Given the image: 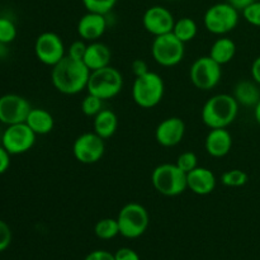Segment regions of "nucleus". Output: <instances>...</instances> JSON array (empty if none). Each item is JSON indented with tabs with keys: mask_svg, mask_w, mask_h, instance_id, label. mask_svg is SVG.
<instances>
[{
	"mask_svg": "<svg viewBox=\"0 0 260 260\" xmlns=\"http://www.w3.org/2000/svg\"><path fill=\"white\" fill-rule=\"evenodd\" d=\"M116 256V260H140L139 255L135 250L129 248H122L114 254Z\"/></svg>",
	"mask_w": 260,
	"mask_h": 260,
	"instance_id": "f704fd0d",
	"label": "nucleus"
},
{
	"mask_svg": "<svg viewBox=\"0 0 260 260\" xmlns=\"http://www.w3.org/2000/svg\"><path fill=\"white\" fill-rule=\"evenodd\" d=\"M205 147L210 156L216 159L223 157L231 151L233 136L226 128H213L206 137Z\"/></svg>",
	"mask_w": 260,
	"mask_h": 260,
	"instance_id": "a211bd4d",
	"label": "nucleus"
},
{
	"mask_svg": "<svg viewBox=\"0 0 260 260\" xmlns=\"http://www.w3.org/2000/svg\"><path fill=\"white\" fill-rule=\"evenodd\" d=\"M236 53V45L231 38L221 37L212 43L210 50V57L213 58L221 66L230 62Z\"/></svg>",
	"mask_w": 260,
	"mask_h": 260,
	"instance_id": "5701e85b",
	"label": "nucleus"
},
{
	"mask_svg": "<svg viewBox=\"0 0 260 260\" xmlns=\"http://www.w3.org/2000/svg\"><path fill=\"white\" fill-rule=\"evenodd\" d=\"M86 47H88V45L84 42V40L75 41V42H73L70 45L66 55L70 56L71 58H75V60L83 61L84 56H85V52H86Z\"/></svg>",
	"mask_w": 260,
	"mask_h": 260,
	"instance_id": "2f4dec72",
	"label": "nucleus"
},
{
	"mask_svg": "<svg viewBox=\"0 0 260 260\" xmlns=\"http://www.w3.org/2000/svg\"><path fill=\"white\" fill-rule=\"evenodd\" d=\"M243 17L249 24L260 27V2H254L243 10Z\"/></svg>",
	"mask_w": 260,
	"mask_h": 260,
	"instance_id": "7c9ffc66",
	"label": "nucleus"
},
{
	"mask_svg": "<svg viewBox=\"0 0 260 260\" xmlns=\"http://www.w3.org/2000/svg\"><path fill=\"white\" fill-rule=\"evenodd\" d=\"M164 91L165 85L161 76L154 71H149L145 75L135 78L132 85V98L141 108H154L162 101Z\"/></svg>",
	"mask_w": 260,
	"mask_h": 260,
	"instance_id": "20e7f679",
	"label": "nucleus"
},
{
	"mask_svg": "<svg viewBox=\"0 0 260 260\" xmlns=\"http://www.w3.org/2000/svg\"><path fill=\"white\" fill-rule=\"evenodd\" d=\"M251 78L258 85H260V56L255 58L251 63Z\"/></svg>",
	"mask_w": 260,
	"mask_h": 260,
	"instance_id": "4c0bfd02",
	"label": "nucleus"
},
{
	"mask_svg": "<svg viewBox=\"0 0 260 260\" xmlns=\"http://www.w3.org/2000/svg\"><path fill=\"white\" fill-rule=\"evenodd\" d=\"M12 243V230L5 221L0 220V253Z\"/></svg>",
	"mask_w": 260,
	"mask_h": 260,
	"instance_id": "473e14b6",
	"label": "nucleus"
},
{
	"mask_svg": "<svg viewBox=\"0 0 260 260\" xmlns=\"http://www.w3.org/2000/svg\"><path fill=\"white\" fill-rule=\"evenodd\" d=\"M175 164H177V167L180 170H183L187 174V173L192 172L193 169H196L198 167V157L194 152L184 151L177 157Z\"/></svg>",
	"mask_w": 260,
	"mask_h": 260,
	"instance_id": "c756f323",
	"label": "nucleus"
},
{
	"mask_svg": "<svg viewBox=\"0 0 260 260\" xmlns=\"http://www.w3.org/2000/svg\"><path fill=\"white\" fill-rule=\"evenodd\" d=\"M80 107L81 112H83L86 117H93L94 118V117L103 109V99L88 93V95L81 101Z\"/></svg>",
	"mask_w": 260,
	"mask_h": 260,
	"instance_id": "cd10ccee",
	"label": "nucleus"
},
{
	"mask_svg": "<svg viewBox=\"0 0 260 260\" xmlns=\"http://www.w3.org/2000/svg\"><path fill=\"white\" fill-rule=\"evenodd\" d=\"M112 58L111 48L103 42L94 41L90 42L86 47L85 56H84L83 62L88 66L90 71L98 70V69L109 66Z\"/></svg>",
	"mask_w": 260,
	"mask_h": 260,
	"instance_id": "6ab92c4d",
	"label": "nucleus"
},
{
	"mask_svg": "<svg viewBox=\"0 0 260 260\" xmlns=\"http://www.w3.org/2000/svg\"><path fill=\"white\" fill-rule=\"evenodd\" d=\"M168 2H178V0H168Z\"/></svg>",
	"mask_w": 260,
	"mask_h": 260,
	"instance_id": "79ce46f5",
	"label": "nucleus"
},
{
	"mask_svg": "<svg viewBox=\"0 0 260 260\" xmlns=\"http://www.w3.org/2000/svg\"><path fill=\"white\" fill-rule=\"evenodd\" d=\"M30 103L18 94H5L0 96V122L7 126L23 123L29 114Z\"/></svg>",
	"mask_w": 260,
	"mask_h": 260,
	"instance_id": "ddd939ff",
	"label": "nucleus"
},
{
	"mask_svg": "<svg viewBox=\"0 0 260 260\" xmlns=\"http://www.w3.org/2000/svg\"><path fill=\"white\" fill-rule=\"evenodd\" d=\"M37 135L25 122L10 124L2 137V145L10 155H20L29 151L36 144Z\"/></svg>",
	"mask_w": 260,
	"mask_h": 260,
	"instance_id": "9d476101",
	"label": "nucleus"
},
{
	"mask_svg": "<svg viewBox=\"0 0 260 260\" xmlns=\"http://www.w3.org/2000/svg\"><path fill=\"white\" fill-rule=\"evenodd\" d=\"M174 24V15L169 9L161 7V5L150 7L149 9L145 10L144 15H142V25L154 37L172 33Z\"/></svg>",
	"mask_w": 260,
	"mask_h": 260,
	"instance_id": "4468645a",
	"label": "nucleus"
},
{
	"mask_svg": "<svg viewBox=\"0 0 260 260\" xmlns=\"http://www.w3.org/2000/svg\"><path fill=\"white\" fill-rule=\"evenodd\" d=\"M203 23L210 33L223 36L235 29L239 24V10L228 2L217 3L206 10Z\"/></svg>",
	"mask_w": 260,
	"mask_h": 260,
	"instance_id": "423d86ee",
	"label": "nucleus"
},
{
	"mask_svg": "<svg viewBox=\"0 0 260 260\" xmlns=\"http://www.w3.org/2000/svg\"><path fill=\"white\" fill-rule=\"evenodd\" d=\"M131 69H132V73H134L135 78L137 76H142L145 75L146 73H149V66H147L146 61L141 60V58H136V60L132 61L131 63Z\"/></svg>",
	"mask_w": 260,
	"mask_h": 260,
	"instance_id": "72a5a7b5",
	"label": "nucleus"
},
{
	"mask_svg": "<svg viewBox=\"0 0 260 260\" xmlns=\"http://www.w3.org/2000/svg\"><path fill=\"white\" fill-rule=\"evenodd\" d=\"M107 29L106 15L88 12L79 19L78 35L84 41L94 42L104 35Z\"/></svg>",
	"mask_w": 260,
	"mask_h": 260,
	"instance_id": "dca6fc26",
	"label": "nucleus"
},
{
	"mask_svg": "<svg viewBox=\"0 0 260 260\" xmlns=\"http://www.w3.org/2000/svg\"><path fill=\"white\" fill-rule=\"evenodd\" d=\"M90 70L83 61L71 58L66 55L51 70L53 88L65 95H75L85 90Z\"/></svg>",
	"mask_w": 260,
	"mask_h": 260,
	"instance_id": "f257e3e1",
	"label": "nucleus"
},
{
	"mask_svg": "<svg viewBox=\"0 0 260 260\" xmlns=\"http://www.w3.org/2000/svg\"><path fill=\"white\" fill-rule=\"evenodd\" d=\"M81 2L86 12L106 15L116 7L118 0H81Z\"/></svg>",
	"mask_w": 260,
	"mask_h": 260,
	"instance_id": "bb28decb",
	"label": "nucleus"
},
{
	"mask_svg": "<svg viewBox=\"0 0 260 260\" xmlns=\"http://www.w3.org/2000/svg\"><path fill=\"white\" fill-rule=\"evenodd\" d=\"M198 27L197 23L189 17H183L180 19L175 20L174 28H173V35L178 38V40L182 41L183 43L190 42L192 40H194L196 36H197Z\"/></svg>",
	"mask_w": 260,
	"mask_h": 260,
	"instance_id": "b1692460",
	"label": "nucleus"
},
{
	"mask_svg": "<svg viewBox=\"0 0 260 260\" xmlns=\"http://www.w3.org/2000/svg\"><path fill=\"white\" fill-rule=\"evenodd\" d=\"M10 167V154L4 149V146H0V175L4 174Z\"/></svg>",
	"mask_w": 260,
	"mask_h": 260,
	"instance_id": "c9c22d12",
	"label": "nucleus"
},
{
	"mask_svg": "<svg viewBox=\"0 0 260 260\" xmlns=\"http://www.w3.org/2000/svg\"><path fill=\"white\" fill-rule=\"evenodd\" d=\"M151 183L155 189L165 197H177L188 189L187 174L177 164H160L152 170Z\"/></svg>",
	"mask_w": 260,
	"mask_h": 260,
	"instance_id": "7ed1b4c3",
	"label": "nucleus"
},
{
	"mask_svg": "<svg viewBox=\"0 0 260 260\" xmlns=\"http://www.w3.org/2000/svg\"><path fill=\"white\" fill-rule=\"evenodd\" d=\"M184 45L173 33L157 36L151 43L152 58L164 68L177 66L184 58Z\"/></svg>",
	"mask_w": 260,
	"mask_h": 260,
	"instance_id": "6e6552de",
	"label": "nucleus"
},
{
	"mask_svg": "<svg viewBox=\"0 0 260 260\" xmlns=\"http://www.w3.org/2000/svg\"><path fill=\"white\" fill-rule=\"evenodd\" d=\"M254 117H255L256 123L260 126V101H259V103L254 107Z\"/></svg>",
	"mask_w": 260,
	"mask_h": 260,
	"instance_id": "a19ab883",
	"label": "nucleus"
},
{
	"mask_svg": "<svg viewBox=\"0 0 260 260\" xmlns=\"http://www.w3.org/2000/svg\"><path fill=\"white\" fill-rule=\"evenodd\" d=\"M256 2V0H228L229 4L233 5L235 9H238L239 12H243L248 5H250L251 3Z\"/></svg>",
	"mask_w": 260,
	"mask_h": 260,
	"instance_id": "58836bf2",
	"label": "nucleus"
},
{
	"mask_svg": "<svg viewBox=\"0 0 260 260\" xmlns=\"http://www.w3.org/2000/svg\"><path fill=\"white\" fill-rule=\"evenodd\" d=\"M25 123L30 127L36 135L50 134L55 126V119L52 114L43 108H32L27 117Z\"/></svg>",
	"mask_w": 260,
	"mask_h": 260,
	"instance_id": "412c9836",
	"label": "nucleus"
},
{
	"mask_svg": "<svg viewBox=\"0 0 260 260\" xmlns=\"http://www.w3.org/2000/svg\"><path fill=\"white\" fill-rule=\"evenodd\" d=\"M104 151H106L104 140L95 132L81 134L73 145L74 157L81 164H95L103 157Z\"/></svg>",
	"mask_w": 260,
	"mask_h": 260,
	"instance_id": "f8f14e48",
	"label": "nucleus"
},
{
	"mask_svg": "<svg viewBox=\"0 0 260 260\" xmlns=\"http://www.w3.org/2000/svg\"><path fill=\"white\" fill-rule=\"evenodd\" d=\"M185 134V123L179 117H168L157 124L155 140L162 147H173L180 144Z\"/></svg>",
	"mask_w": 260,
	"mask_h": 260,
	"instance_id": "2eb2a0df",
	"label": "nucleus"
},
{
	"mask_svg": "<svg viewBox=\"0 0 260 260\" xmlns=\"http://www.w3.org/2000/svg\"><path fill=\"white\" fill-rule=\"evenodd\" d=\"M85 260H116V256L106 250H95L91 251Z\"/></svg>",
	"mask_w": 260,
	"mask_h": 260,
	"instance_id": "e433bc0d",
	"label": "nucleus"
},
{
	"mask_svg": "<svg viewBox=\"0 0 260 260\" xmlns=\"http://www.w3.org/2000/svg\"><path fill=\"white\" fill-rule=\"evenodd\" d=\"M215 174L207 168L197 167L192 172L187 173V187L197 196H207L216 188Z\"/></svg>",
	"mask_w": 260,
	"mask_h": 260,
	"instance_id": "f3484780",
	"label": "nucleus"
},
{
	"mask_svg": "<svg viewBox=\"0 0 260 260\" xmlns=\"http://www.w3.org/2000/svg\"><path fill=\"white\" fill-rule=\"evenodd\" d=\"M35 53L40 62L53 68L66 56L62 38L53 32L41 33L35 42Z\"/></svg>",
	"mask_w": 260,
	"mask_h": 260,
	"instance_id": "9b49d317",
	"label": "nucleus"
},
{
	"mask_svg": "<svg viewBox=\"0 0 260 260\" xmlns=\"http://www.w3.org/2000/svg\"><path fill=\"white\" fill-rule=\"evenodd\" d=\"M119 234L127 239H136L141 236L149 226V213L146 208L136 202L124 205L117 217Z\"/></svg>",
	"mask_w": 260,
	"mask_h": 260,
	"instance_id": "0eeeda50",
	"label": "nucleus"
},
{
	"mask_svg": "<svg viewBox=\"0 0 260 260\" xmlns=\"http://www.w3.org/2000/svg\"><path fill=\"white\" fill-rule=\"evenodd\" d=\"M93 128L94 132L103 140L111 139L118 128V117L111 109H102L94 117Z\"/></svg>",
	"mask_w": 260,
	"mask_h": 260,
	"instance_id": "aec40b11",
	"label": "nucleus"
},
{
	"mask_svg": "<svg viewBox=\"0 0 260 260\" xmlns=\"http://www.w3.org/2000/svg\"><path fill=\"white\" fill-rule=\"evenodd\" d=\"M123 88V76L113 66L90 71L86 90L89 94L107 101L118 95Z\"/></svg>",
	"mask_w": 260,
	"mask_h": 260,
	"instance_id": "39448f33",
	"label": "nucleus"
},
{
	"mask_svg": "<svg viewBox=\"0 0 260 260\" xmlns=\"http://www.w3.org/2000/svg\"><path fill=\"white\" fill-rule=\"evenodd\" d=\"M234 96L239 106L255 107L260 101V90L255 81L241 80L234 88Z\"/></svg>",
	"mask_w": 260,
	"mask_h": 260,
	"instance_id": "4be33fe9",
	"label": "nucleus"
},
{
	"mask_svg": "<svg viewBox=\"0 0 260 260\" xmlns=\"http://www.w3.org/2000/svg\"><path fill=\"white\" fill-rule=\"evenodd\" d=\"M94 233L99 239H103V240L116 238L119 234L118 221H117V218H102L96 222Z\"/></svg>",
	"mask_w": 260,
	"mask_h": 260,
	"instance_id": "393cba45",
	"label": "nucleus"
},
{
	"mask_svg": "<svg viewBox=\"0 0 260 260\" xmlns=\"http://www.w3.org/2000/svg\"><path fill=\"white\" fill-rule=\"evenodd\" d=\"M239 113V103L230 94H216L211 96L203 106L201 116L210 129L228 128L236 119Z\"/></svg>",
	"mask_w": 260,
	"mask_h": 260,
	"instance_id": "f03ea898",
	"label": "nucleus"
},
{
	"mask_svg": "<svg viewBox=\"0 0 260 260\" xmlns=\"http://www.w3.org/2000/svg\"><path fill=\"white\" fill-rule=\"evenodd\" d=\"M8 53H9V50H8L7 43L0 42V60H3V58H7Z\"/></svg>",
	"mask_w": 260,
	"mask_h": 260,
	"instance_id": "ea45409f",
	"label": "nucleus"
},
{
	"mask_svg": "<svg viewBox=\"0 0 260 260\" xmlns=\"http://www.w3.org/2000/svg\"><path fill=\"white\" fill-rule=\"evenodd\" d=\"M249 175L246 174L244 170L240 169H230L226 170L225 173H222L221 175V183H222L225 187L230 188H239L243 187L248 183Z\"/></svg>",
	"mask_w": 260,
	"mask_h": 260,
	"instance_id": "a878e982",
	"label": "nucleus"
},
{
	"mask_svg": "<svg viewBox=\"0 0 260 260\" xmlns=\"http://www.w3.org/2000/svg\"><path fill=\"white\" fill-rule=\"evenodd\" d=\"M222 76V69L210 56L198 57L189 69V79L200 90H211L218 85Z\"/></svg>",
	"mask_w": 260,
	"mask_h": 260,
	"instance_id": "1a4fd4ad",
	"label": "nucleus"
},
{
	"mask_svg": "<svg viewBox=\"0 0 260 260\" xmlns=\"http://www.w3.org/2000/svg\"><path fill=\"white\" fill-rule=\"evenodd\" d=\"M17 37V27L9 18L0 17V42L12 43Z\"/></svg>",
	"mask_w": 260,
	"mask_h": 260,
	"instance_id": "c85d7f7f",
	"label": "nucleus"
}]
</instances>
